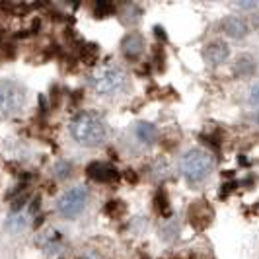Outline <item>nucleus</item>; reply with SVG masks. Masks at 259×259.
Listing matches in <instances>:
<instances>
[{
	"label": "nucleus",
	"mask_w": 259,
	"mask_h": 259,
	"mask_svg": "<svg viewBox=\"0 0 259 259\" xmlns=\"http://www.w3.org/2000/svg\"><path fill=\"white\" fill-rule=\"evenodd\" d=\"M26 104V90L14 80H0V117L18 115Z\"/></svg>",
	"instance_id": "20e7f679"
},
{
	"label": "nucleus",
	"mask_w": 259,
	"mask_h": 259,
	"mask_svg": "<svg viewBox=\"0 0 259 259\" xmlns=\"http://www.w3.org/2000/svg\"><path fill=\"white\" fill-rule=\"evenodd\" d=\"M125 203L121 201V199H113V201H109L107 205L104 207V212L107 217H111V219H119L123 212H125Z\"/></svg>",
	"instance_id": "dca6fc26"
},
{
	"label": "nucleus",
	"mask_w": 259,
	"mask_h": 259,
	"mask_svg": "<svg viewBox=\"0 0 259 259\" xmlns=\"http://www.w3.org/2000/svg\"><path fill=\"white\" fill-rule=\"evenodd\" d=\"M115 10H117L115 2H109V0H98V2L94 4V16H96L98 20L113 16Z\"/></svg>",
	"instance_id": "4468645a"
},
{
	"label": "nucleus",
	"mask_w": 259,
	"mask_h": 259,
	"mask_svg": "<svg viewBox=\"0 0 259 259\" xmlns=\"http://www.w3.org/2000/svg\"><path fill=\"white\" fill-rule=\"evenodd\" d=\"M251 26H253L259 31V12L253 14V18H251Z\"/></svg>",
	"instance_id": "412c9836"
},
{
	"label": "nucleus",
	"mask_w": 259,
	"mask_h": 259,
	"mask_svg": "<svg viewBox=\"0 0 259 259\" xmlns=\"http://www.w3.org/2000/svg\"><path fill=\"white\" fill-rule=\"evenodd\" d=\"M135 137L139 139V143L150 146V144H154L156 141H158V129H156L154 123L141 121V123H137V127H135Z\"/></svg>",
	"instance_id": "9b49d317"
},
{
	"label": "nucleus",
	"mask_w": 259,
	"mask_h": 259,
	"mask_svg": "<svg viewBox=\"0 0 259 259\" xmlns=\"http://www.w3.org/2000/svg\"><path fill=\"white\" fill-rule=\"evenodd\" d=\"M230 57V47L226 41L221 39H214V41H208L203 49V59L207 61V65L210 66H221L228 61Z\"/></svg>",
	"instance_id": "0eeeda50"
},
{
	"label": "nucleus",
	"mask_w": 259,
	"mask_h": 259,
	"mask_svg": "<svg viewBox=\"0 0 259 259\" xmlns=\"http://www.w3.org/2000/svg\"><path fill=\"white\" fill-rule=\"evenodd\" d=\"M221 29L230 39H242L249 33V26L244 18L240 16H228L221 22Z\"/></svg>",
	"instance_id": "1a4fd4ad"
},
{
	"label": "nucleus",
	"mask_w": 259,
	"mask_h": 259,
	"mask_svg": "<svg viewBox=\"0 0 259 259\" xmlns=\"http://www.w3.org/2000/svg\"><path fill=\"white\" fill-rule=\"evenodd\" d=\"M88 203V191L86 187L78 185V187H70L66 189L65 193L59 197L57 201V212L63 219H76L78 214L86 208Z\"/></svg>",
	"instance_id": "39448f33"
},
{
	"label": "nucleus",
	"mask_w": 259,
	"mask_h": 259,
	"mask_svg": "<svg viewBox=\"0 0 259 259\" xmlns=\"http://www.w3.org/2000/svg\"><path fill=\"white\" fill-rule=\"evenodd\" d=\"M236 6L238 8H255L257 4L255 2H236Z\"/></svg>",
	"instance_id": "aec40b11"
},
{
	"label": "nucleus",
	"mask_w": 259,
	"mask_h": 259,
	"mask_svg": "<svg viewBox=\"0 0 259 259\" xmlns=\"http://www.w3.org/2000/svg\"><path fill=\"white\" fill-rule=\"evenodd\" d=\"M214 168V158L210 152L203 148H193L189 152H185L180 160V171L187 182H203L210 176V171Z\"/></svg>",
	"instance_id": "f03ea898"
},
{
	"label": "nucleus",
	"mask_w": 259,
	"mask_h": 259,
	"mask_svg": "<svg viewBox=\"0 0 259 259\" xmlns=\"http://www.w3.org/2000/svg\"><path fill=\"white\" fill-rule=\"evenodd\" d=\"M187 217H189V222L195 230H205L214 221V208L210 207L208 201L199 199V201L191 203V207L187 210Z\"/></svg>",
	"instance_id": "423d86ee"
},
{
	"label": "nucleus",
	"mask_w": 259,
	"mask_h": 259,
	"mask_svg": "<svg viewBox=\"0 0 259 259\" xmlns=\"http://www.w3.org/2000/svg\"><path fill=\"white\" fill-rule=\"evenodd\" d=\"M88 82L98 96H113L127 86V76L117 66H100L90 74Z\"/></svg>",
	"instance_id": "7ed1b4c3"
},
{
	"label": "nucleus",
	"mask_w": 259,
	"mask_h": 259,
	"mask_svg": "<svg viewBox=\"0 0 259 259\" xmlns=\"http://www.w3.org/2000/svg\"><path fill=\"white\" fill-rule=\"evenodd\" d=\"M39 244H41V247H43V251H45V253H49V255L59 253V251H61V247H63L61 236H59V232H55V230H49V234H47V236H43Z\"/></svg>",
	"instance_id": "ddd939ff"
},
{
	"label": "nucleus",
	"mask_w": 259,
	"mask_h": 259,
	"mask_svg": "<svg viewBox=\"0 0 259 259\" xmlns=\"http://www.w3.org/2000/svg\"><path fill=\"white\" fill-rule=\"evenodd\" d=\"M98 57V47L90 43V45H86L84 49H82V59H84V63H94V59Z\"/></svg>",
	"instance_id": "a211bd4d"
},
{
	"label": "nucleus",
	"mask_w": 259,
	"mask_h": 259,
	"mask_svg": "<svg viewBox=\"0 0 259 259\" xmlns=\"http://www.w3.org/2000/svg\"><path fill=\"white\" fill-rule=\"evenodd\" d=\"M70 135L74 143L86 148L102 146L107 139V127L104 119L94 111H82L70 121Z\"/></svg>",
	"instance_id": "f257e3e1"
},
{
	"label": "nucleus",
	"mask_w": 259,
	"mask_h": 259,
	"mask_svg": "<svg viewBox=\"0 0 259 259\" xmlns=\"http://www.w3.org/2000/svg\"><path fill=\"white\" fill-rule=\"evenodd\" d=\"M86 176L96 183H115L119 180V171L115 166L107 162H92L86 168Z\"/></svg>",
	"instance_id": "6e6552de"
},
{
	"label": "nucleus",
	"mask_w": 259,
	"mask_h": 259,
	"mask_svg": "<svg viewBox=\"0 0 259 259\" xmlns=\"http://www.w3.org/2000/svg\"><path fill=\"white\" fill-rule=\"evenodd\" d=\"M255 68H257V65H255V59L251 57V55H240L236 61H234V74L240 78H247V76H253V72H255Z\"/></svg>",
	"instance_id": "f8f14e48"
},
{
	"label": "nucleus",
	"mask_w": 259,
	"mask_h": 259,
	"mask_svg": "<svg viewBox=\"0 0 259 259\" xmlns=\"http://www.w3.org/2000/svg\"><path fill=\"white\" fill-rule=\"evenodd\" d=\"M255 121H257V125H259V115H255Z\"/></svg>",
	"instance_id": "4be33fe9"
},
{
	"label": "nucleus",
	"mask_w": 259,
	"mask_h": 259,
	"mask_svg": "<svg viewBox=\"0 0 259 259\" xmlns=\"http://www.w3.org/2000/svg\"><path fill=\"white\" fill-rule=\"evenodd\" d=\"M154 207L156 210L162 214V217H169V212H171V208H169V201H168V195H166V191H158L154 197Z\"/></svg>",
	"instance_id": "2eb2a0df"
},
{
	"label": "nucleus",
	"mask_w": 259,
	"mask_h": 259,
	"mask_svg": "<svg viewBox=\"0 0 259 259\" xmlns=\"http://www.w3.org/2000/svg\"><path fill=\"white\" fill-rule=\"evenodd\" d=\"M72 174V164L70 162H57V166H55V178L57 180H66L68 176Z\"/></svg>",
	"instance_id": "f3484780"
},
{
	"label": "nucleus",
	"mask_w": 259,
	"mask_h": 259,
	"mask_svg": "<svg viewBox=\"0 0 259 259\" xmlns=\"http://www.w3.org/2000/svg\"><path fill=\"white\" fill-rule=\"evenodd\" d=\"M249 104L259 107V82L257 84H253V88L249 90Z\"/></svg>",
	"instance_id": "6ab92c4d"
},
{
	"label": "nucleus",
	"mask_w": 259,
	"mask_h": 259,
	"mask_svg": "<svg viewBox=\"0 0 259 259\" xmlns=\"http://www.w3.org/2000/svg\"><path fill=\"white\" fill-rule=\"evenodd\" d=\"M121 53L131 59V61H135V59H139L141 55L144 53V39L141 33H137V31H133L129 35H125L123 41H121Z\"/></svg>",
	"instance_id": "9d476101"
}]
</instances>
